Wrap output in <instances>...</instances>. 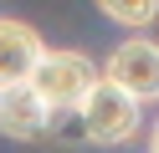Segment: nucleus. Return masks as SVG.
<instances>
[{"mask_svg": "<svg viewBox=\"0 0 159 153\" xmlns=\"http://www.w3.org/2000/svg\"><path fill=\"white\" fill-rule=\"evenodd\" d=\"M98 10H103L108 20H118V26L139 31V26H149V20L159 15V0H98Z\"/></svg>", "mask_w": 159, "mask_h": 153, "instance_id": "423d86ee", "label": "nucleus"}, {"mask_svg": "<svg viewBox=\"0 0 159 153\" xmlns=\"http://www.w3.org/2000/svg\"><path fill=\"white\" fill-rule=\"evenodd\" d=\"M41 36H36L26 20H11L0 15V87L5 82H26L36 71V61H41Z\"/></svg>", "mask_w": 159, "mask_h": 153, "instance_id": "39448f33", "label": "nucleus"}, {"mask_svg": "<svg viewBox=\"0 0 159 153\" xmlns=\"http://www.w3.org/2000/svg\"><path fill=\"white\" fill-rule=\"evenodd\" d=\"M46 122H52V107H46L41 92L31 87V77L0 87V133H5V138H41Z\"/></svg>", "mask_w": 159, "mask_h": 153, "instance_id": "20e7f679", "label": "nucleus"}, {"mask_svg": "<svg viewBox=\"0 0 159 153\" xmlns=\"http://www.w3.org/2000/svg\"><path fill=\"white\" fill-rule=\"evenodd\" d=\"M149 153H159V122H154V133H149Z\"/></svg>", "mask_w": 159, "mask_h": 153, "instance_id": "0eeeda50", "label": "nucleus"}, {"mask_svg": "<svg viewBox=\"0 0 159 153\" xmlns=\"http://www.w3.org/2000/svg\"><path fill=\"white\" fill-rule=\"evenodd\" d=\"M103 77H113L118 87H128L139 102H159V41H149V36L123 41V46L108 56Z\"/></svg>", "mask_w": 159, "mask_h": 153, "instance_id": "7ed1b4c3", "label": "nucleus"}, {"mask_svg": "<svg viewBox=\"0 0 159 153\" xmlns=\"http://www.w3.org/2000/svg\"><path fill=\"white\" fill-rule=\"evenodd\" d=\"M77 117H82V133H87L93 143H128V138L139 133L144 102H139L128 87H118L113 77H98L93 87H87Z\"/></svg>", "mask_w": 159, "mask_h": 153, "instance_id": "f257e3e1", "label": "nucleus"}, {"mask_svg": "<svg viewBox=\"0 0 159 153\" xmlns=\"http://www.w3.org/2000/svg\"><path fill=\"white\" fill-rule=\"evenodd\" d=\"M93 82H98V66L82 51H41V61L31 71V87L41 92V102L52 112H77Z\"/></svg>", "mask_w": 159, "mask_h": 153, "instance_id": "f03ea898", "label": "nucleus"}]
</instances>
